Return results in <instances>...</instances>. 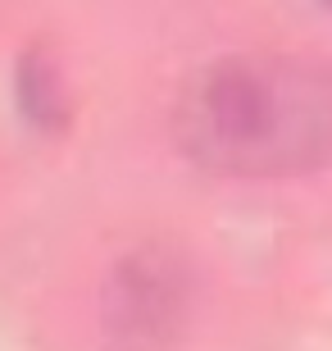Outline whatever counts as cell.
I'll return each instance as SVG.
<instances>
[{"instance_id": "3", "label": "cell", "mask_w": 332, "mask_h": 351, "mask_svg": "<svg viewBox=\"0 0 332 351\" xmlns=\"http://www.w3.org/2000/svg\"><path fill=\"white\" fill-rule=\"evenodd\" d=\"M18 101H23V114L37 119V123H51V119L64 114L60 78H55V69L41 55H27L23 64H18Z\"/></svg>"}, {"instance_id": "1", "label": "cell", "mask_w": 332, "mask_h": 351, "mask_svg": "<svg viewBox=\"0 0 332 351\" xmlns=\"http://www.w3.org/2000/svg\"><path fill=\"white\" fill-rule=\"evenodd\" d=\"M173 142L218 178H301L332 160V69L251 51L196 69L173 101Z\"/></svg>"}, {"instance_id": "2", "label": "cell", "mask_w": 332, "mask_h": 351, "mask_svg": "<svg viewBox=\"0 0 332 351\" xmlns=\"http://www.w3.org/2000/svg\"><path fill=\"white\" fill-rule=\"evenodd\" d=\"M105 328L123 347H159L173 338L192 301L187 265L164 256V251H137L105 283Z\"/></svg>"}]
</instances>
